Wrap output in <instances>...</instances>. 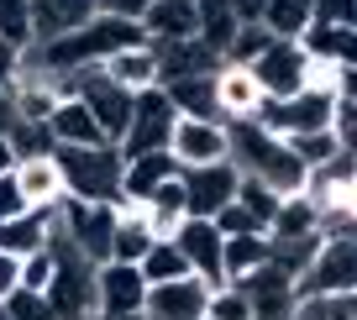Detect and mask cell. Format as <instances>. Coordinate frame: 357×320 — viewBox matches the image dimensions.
Here are the masks:
<instances>
[{"label": "cell", "instance_id": "cell-6", "mask_svg": "<svg viewBox=\"0 0 357 320\" xmlns=\"http://www.w3.org/2000/svg\"><path fill=\"white\" fill-rule=\"evenodd\" d=\"M252 79L257 89H263V100H289L300 95L305 84H310V53H305V43H273L263 47V58L252 63Z\"/></svg>", "mask_w": 357, "mask_h": 320}, {"label": "cell", "instance_id": "cell-7", "mask_svg": "<svg viewBox=\"0 0 357 320\" xmlns=\"http://www.w3.org/2000/svg\"><path fill=\"white\" fill-rule=\"evenodd\" d=\"M231 289L247 299L252 320H294V315H300V284H294L284 268H273V263H263L257 273L236 278Z\"/></svg>", "mask_w": 357, "mask_h": 320}, {"label": "cell", "instance_id": "cell-30", "mask_svg": "<svg viewBox=\"0 0 357 320\" xmlns=\"http://www.w3.org/2000/svg\"><path fill=\"white\" fill-rule=\"evenodd\" d=\"M263 263H268V236H226V247H221V273H226V284L257 273Z\"/></svg>", "mask_w": 357, "mask_h": 320}, {"label": "cell", "instance_id": "cell-45", "mask_svg": "<svg viewBox=\"0 0 357 320\" xmlns=\"http://www.w3.org/2000/svg\"><path fill=\"white\" fill-rule=\"evenodd\" d=\"M95 16H116V22H142L147 0H95Z\"/></svg>", "mask_w": 357, "mask_h": 320}, {"label": "cell", "instance_id": "cell-51", "mask_svg": "<svg viewBox=\"0 0 357 320\" xmlns=\"http://www.w3.org/2000/svg\"><path fill=\"white\" fill-rule=\"evenodd\" d=\"M16 168V147H11V137H0V174H11Z\"/></svg>", "mask_w": 357, "mask_h": 320}, {"label": "cell", "instance_id": "cell-17", "mask_svg": "<svg viewBox=\"0 0 357 320\" xmlns=\"http://www.w3.org/2000/svg\"><path fill=\"white\" fill-rule=\"evenodd\" d=\"M147 43H190L200 32V6L195 0H153L142 16Z\"/></svg>", "mask_w": 357, "mask_h": 320}, {"label": "cell", "instance_id": "cell-34", "mask_svg": "<svg viewBox=\"0 0 357 320\" xmlns=\"http://www.w3.org/2000/svg\"><path fill=\"white\" fill-rule=\"evenodd\" d=\"M236 205H242L247 215L268 231V226H273V215H279V205H284V195H273L257 174H242V184H236Z\"/></svg>", "mask_w": 357, "mask_h": 320}, {"label": "cell", "instance_id": "cell-12", "mask_svg": "<svg viewBox=\"0 0 357 320\" xmlns=\"http://www.w3.org/2000/svg\"><path fill=\"white\" fill-rule=\"evenodd\" d=\"M284 137H273L257 116H242V121H226V163L236 174H263V163L279 153Z\"/></svg>", "mask_w": 357, "mask_h": 320}, {"label": "cell", "instance_id": "cell-41", "mask_svg": "<svg viewBox=\"0 0 357 320\" xmlns=\"http://www.w3.org/2000/svg\"><path fill=\"white\" fill-rule=\"evenodd\" d=\"M215 231H221V236H268L263 226H257L252 215H247V210L236 205V199H231V205L221 210V215H215Z\"/></svg>", "mask_w": 357, "mask_h": 320}, {"label": "cell", "instance_id": "cell-35", "mask_svg": "<svg viewBox=\"0 0 357 320\" xmlns=\"http://www.w3.org/2000/svg\"><path fill=\"white\" fill-rule=\"evenodd\" d=\"M284 142L294 147V158H300V163L310 168V174H315V168H326V163H331L336 153H342L336 132H305V137H284Z\"/></svg>", "mask_w": 357, "mask_h": 320}, {"label": "cell", "instance_id": "cell-53", "mask_svg": "<svg viewBox=\"0 0 357 320\" xmlns=\"http://www.w3.org/2000/svg\"><path fill=\"white\" fill-rule=\"evenodd\" d=\"M147 6H153V0H147Z\"/></svg>", "mask_w": 357, "mask_h": 320}, {"label": "cell", "instance_id": "cell-47", "mask_svg": "<svg viewBox=\"0 0 357 320\" xmlns=\"http://www.w3.org/2000/svg\"><path fill=\"white\" fill-rule=\"evenodd\" d=\"M16 74H22V53H16L11 43H0V89H11Z\"/></svg>", "mask_w": 357, "mask_h": 320}, {"label": "cell", "instance_id": "cell-15", "mask_svg": "<svg viewBox=\"0 0 357 320\" xmlns=\"http://www.w3.org/2000/svg\"><path fill=\"white\" fill-rule=\"evenodd\" d=\"M178 174H184V168H178L174 153L132 158V163H126V174H121V205H147V199H153L163 184H174Z\"/></svg>", "mask_w": 357, "mask_h": 320}, {"label": "cell", "instance_id": "cell-36", "mask_svg": "<svg viewBox=\"0 0 357 320\" xmlns=\"http://www.w3.org/2000/svg\"><path fill=\"white\" fill-rule=\"evenodd\" d=\"M11 147H16V163H22V158H47V153H58L47 121H16V126H11Z\"/></svg>", "mask_w": 357, "mask_h": 320}, {"label": "cell", "instance_id": "cell-13", "mask_svg": "<svg viewBox=\"0 0 357 320\" xmlns=\"http://www.w3.org/2000/svg\"><path fill=\"white\" fill-rule=\"evenodd\" d=\"M174 242H178V252L190 257V268H195L211 289H231V284H226V273H221V247H226V236L215 231V221H195V215H190V221H184V231H178Z\"/></svg>", "mask_w": 357, "mask_h": 320}, {"label": "cell", "instance_id": "cell-19", "mask_svg": "<svg viewBox=\"0 0 357 320\" xmlns=\"http://www.w3.org/2000/svg\"><path fill=\"white\" fill-rule=\"evenodd\" d=\"M84 22H95V0H32L37 47L63 37V32H74V26H84Z\"/></svg>", "mask_w": 357, "mask_h": 320}, {"label": "cell", "instance_id": "cell-27", "mask_svg": "<svg viewBox=\"0 0 357 320\" xmlns=\"http://www.w3.org/2000/svg\"><path fill=\"white\" fill-rule=\"evenodd\" d=\"M257 178H263L273 195L289 199V195H305V184H310V168L294 158V147H289V142H279V153L263 163V174H257Z\"/></svg>", "mask_w": 357, "mask_h": 320}, {"label": "cell", "instance_id": "cell-8", "mask_svg": "<svg viewBox=\"0 0 357 320\" xmlns=\"http://www.w3.org/2000/svg\"><path fill=\"white\" fill-rule=\"evenodd\" d=\"M178 178H184V199H190V215H195V221H215V215L236 199V184H242V174H236L231 163L184 168Z\"/></svg>", "mask_w": 357, "mask_h": 320}, {"label": "cell", "instance_id": "cell-32", "mask_svg": "<svg viewBox=\"0 0 357 320\" xmlns=\"http://www.w3.org/2000/svg\"><path fill=\"white\" fill-rule=\"evenodd\" d=\"M137 268H142L147 289H153V284H178V278H190V273H195L190 257L178 252V242H153V252H147Z\"/></svg>", "mask_w": 357, "mask_h": 320}, {"label": "cell", "instance_id": "cell-48", "mask_svg": "<svg viewBox=\"0 0 357 320\" xmlns=\"http://www.w3.org/2000/svg\"><path fill=\"white\" fill-rule=\"evenodd\" d=\"M231 11H236V22H242V26H257V22H263V11H268V0H231Z\"/></svg>", "mask_w": 357, "mask_h": 320}, {"label": "cell", "instance_id": "cell-39", "mask_svg": "<svg viewBox=\"0 0 357 320\" xmlns=\"http://www.w3.org/2000/svg\"><path fill=\"white\" fill-rule=\"evenodd\" d=\"M53 273H58V263H53V252H32V257H22V289H32V294H47L53 289Z\"/></svg>", "mask_w": 357, "mask_h": 320}, {"label": "cell", "instance_id": "cell-40", "mask_svg": "<svg viewBox=\"0 0 357 320\" xmlns=\"http://www.w3.org/2000/svg\"><path fill=\"white\" fill-rule=\"evenodd\" d=\"M6 315L11 320H58L53 305H47V294H32V289H16V294L6 299Z\"/></svg>", "mask_w": 357, "mask_h": 320}, {"label": "cell", "instance_id": "cell-20", "mask_svg": "<svg viewBox=\"0 0 357 320\" xmlns=\"http://www.w3.org/2000/svg\"><path fill=\"white\" fill-rule=\"evenodd\" d=\"M47 132H53V147H105V132H100V121L89 116L84 100H58Z\"/></svg>", "mask_w": 357, "mask_h": 320}, {"label": "cell", "instance_id": "cell-21", "mask_svg": "<svg viewBox=\"0 0 357 320\" xmlns=\"http://www.w3.org/2000/svg\"><path fill=\"white\" fill-rule=\"evenodd\" d=\"M142 210V221H147V231L158 236V242H174L178 231H184V221H190V199H184V178H174V184H163L147 205H137Z\"/></svg>", "mask_w": 357, "mask_h": 320}, {"label": "cell", "instance_id": "cell-42", "mask_svg": "<svg viewBox=\"0 0 357 320\" xmlns=\"http://www.w3.org/2000/svg\"><path fill=\"white\" fill-rule=\"evenodd\" d=\"M205 320H252V310H247V299L236 294V289H215Z\"/></svg>", "mask_w": 357, "mask_h": 320}, {"label": "cell", "instance_id": "cell-11", "mask_svg": "<svg viewBox=\"0 0 357 320\" xmlns=\"http://www.w3.org/2000/svg\"><path fill=\"white\" fill-rule=\"evenodd\" d=\"M153 53H158V84L211 79V74H221V68H226V58L211 53L200 37H190V43H153Z\"/></svg>", "mask_w": 357, "mask_h": 320}, {"label": "cell", "instance_id": "cell-10", "mask_svg": "<svg viewBox=\"0 0 357 320\" xmlns=\"http://www.w3.org/2000/svg\"><path fill=\"white\" fill-rule=\"evenodd\" d=\"M147 305V278L132 263H105L100 268V320H142Z\"/></svg>", "mask_w": 357, "mask_h": 320}, {"label": "cell", "instance_id": "cell-31", "mask_svg": "<svg viewBox=\"0 0 357 320\" xmlns=\"http://www.w3.org/2000/svg\"><path fill=\"white\" fill-rule=\"evenodd\" d=\"M326 236H268V263L284 268V273L300 284V273L315 263V252H321Z\"/></svg>", "mask_w": 357, "mask_h": 320}, {"label": "cell", "instance_id": "cell-33", "mask_svg": "<svg viewBox=\"0 0 357 320\" xmlns=\"http://www.w3.org/2000/svg\"><path fill=\"white\" fill-rule=\"evenodd\" d=\"M0 43H11L16 53H32V47H37L32 0H0Z\"/></svg>", "mask_w": 357, "mask_h": 320}, {"label": "cell", "instance_id": "cell-37", "mask_svg": "<svg viewBox=\"0 0 357 320\" xmlns=\"http://www.w3.org/2000/svg\"><path fill=\"white\" fill-rule=\"evenodd\" d=\"M273 43V32H268L263 22L257 26H242V32H236V43L226 47V63H236V68H252L257 58H263V47Z\"/></svg>", "mask_w": 357, "mask_h": 320}, {"label": "cell", "instance_id": "cell-52", "mask_svg": "<svg viewBox=\"0 0 357 320\" xmlns=\"http://www.w3.org/2000/svg\"><path fill=\"white\" fill-rule=\"evenodd\" d=\"M0 320H11V315H6V305H0Z\"/></svg>", "mask_w": 357, "mask_h": 320}, {"label": "cell", "instance_id": "cell-2", "mask_svg": "<svg viewBox=\"0 0 357 320\" xmlns=\"http://www.w3.org/2000/svg\"><path fill=\"white\" fill-rule=\"evenodd\" d=\"M53 226L89 257L95 268L111 263V242H116V226H121V205H89V199H68L53 210Z\"/></svg>", "mask_w": 357, "mask_h": 320}, {"label": "cell", "instance_id": "cell-46", "mask_svg": "<svg viewBox=\"0 0 357 320\" xmlns=\"http://www.w3.org/2000/svg\"><path fill=\"white\" fill-rule=\"evenodd\" d=\"M16 289H22V257H6V252H0V305H6Z\"/></svg>", "mask_w": 357, "mask_h": 320}, {"label": "cell", "instance_id": "cell-49", "mask_svg": "<svg viewBox=\"0 0 357 320\" xmlns=\"http://www.w3.org/2000/svg\"><path fill=\"white\" fill-rule=\"evenodd\" d=\"M16 126V105H11V89H0V137H11Z\"/></svg>", "mask_w": 357, "mask_h": 320}, {"label": "cell", "instance_id": "cell-28", "mask_svg": "<svg viewBox=\"0 0 357 320\" xmlns=\"http://www.w3.org/2000/svg\"><path fill=\"white\" fill-rule=\"evenodd\" d=\"M310 11H315V0H268L263 26L279 37V43H300V37L310 32Z\"/></svg>", "mask_w": 357, "mask_h": 320}, {"label": "cell", "instance_id": "cell-1", "mask_svg": "<svg viewBox=\"0 0 357 320\" xmlns=\"http://www.w3.org/2000/svg\"><path fill=\"white\" fill-rule=\"evenodd\" d=\"M58 168H63L68 199H89V205H121V174L126 158L116 142L105 147H58Z\"/></svg>", "mask_w": 357, "mask_h": 320}, {"label": "cell", "instance_id": "cell-23", "mask_svg": "<svg viewBox=\"0 0 357 320\" xmlns=\"http://www.w3.org/2000/svg\"><path fill=\"white\" fill-rule=\"evenodd\" d=\"M215 95H221V116L226 121L257 116V105H263V89H257L252 68H236V63H226L221 74H215Z\"/></svg>", "mask_w": 357, "mask_h": 320}, {"label": "cell", "instance_id": "cell-43", "mask_svg": "<svg viewBox=\"0 0 357 320\" xmlns=\"http://www.w3.org/2000/svg\"><path fill=\"white\" fill-rule=\"evenodd\" d=\"M26 195H22V184H16V168L11 174H0V221H16V215H26Z\"/></svg>", "mask_w": 357, "mask_h": 320}, {"label": "cell", "instance_id": "cell-50", "mask_svg": "<svg viewBox=\"0 0 357 320\" xmlns=\"http://www.w3.org/2000/svg\"><path fill=\"white\" fill-rule=\"evenodd\" d=\"M336 100H352V105H357V68H347V74H342V84H336Z\"/></svg>", "mask_w": 357, "mask_h": 320}, {"label": "cell", "instance_id": "cell-4", "mask_svg": "<svg viewBox=\"0 0 357 320\" xmlns=\"http://www.w3.org/2000/svg\"><path fill=\"white\" fill-rule=\"evenodd\" d=\"M257 121L273 137H305V132H331L336 121V95L331 89H300L289 100H263Z\"/></svg>", "mask_w": 357, "mask_h": 320}, {"label": "cell", "instance_id": "cell-44", "mask_svg": "<svg viewBox=\"0 0 357 320\" xmlns=\"http://www.w3.org/2000/svg\"><path fill=\"white\" fill-rule=\"evenodd\" d=\"M336 142L347 147V153H357V105L352 100H336V121H331Z\"/></svg>", "mask_w": 357, "mask_h": 320}, {"label": "cell", "instance_id": "cell-5", "mask_svg": "<svg viewBox=\"0 0 357 320\" xmlns=\"http://www.w3.org/2000/svg\"><path fill=\"white\" fill-rule=\"evenodd\" d=\"M357 294V247L347 236H326L315 263L300 273V299H347Z\"/></svg>", "mask_w": 357, "mask_h": 320}, {"label": "cell", "instance_id": "cell-24", "mask_svg": "<svg viewBox=\"0 0 357 320\" xmlns=\"http://www.w3.org/2000/svg\"><path fill=\"white\" fill-rule=\"evenodd\" d=\"M111 84H121V89H132V95H142V89H153L158 84V53H153V43L147 47H126V53H116L111 63L100 68Z\"/></svg>", "mask_w": 357, "mask_h": 320}, {"label": "cell", "instance_id": "cell-14", "mask_svg": "<svg viewBox=\"0 0 357 320\" xmlns=\"http://www.w3.org/2000/svg\"><path fill=\"white\" fill-rule=\"evenodd\" d=\"M178 168H211L226 163V126L221 121H178L174 126V147Z\"/></svg>", "mask_w": 357, "mask_h": 320}, {"label": "cell", "instance_id": "cell-22", "mask_svg": "<svg viewBox=\"0 0 357 320\" xmlns=\"http://www.w3.org/2000/svg\"><path fill=\"white\" fill-rule=\"evenodd\" d=\"M53 236V210H26L16 221H0V252L6 257H32Z\"/></svg>", "mask_w": 357, "mask_h": 320}, {"label": "cell", "instance_id": "cell-3", "mask_svg": "<svg viewBox=\"0 0 357 320\" xmlns=\"http://www.w3.org/2000/svg\"><path fill=\"white\" fill-rule=\"evenodd\" d=\"M174 126H178V111L168 105L163 84L142 89L132 105V126H126V137L116 147H121V158L132 163V158H147V153H168L174 147Z\"/></svg>", "mask_w": 357, "mask_h": 320}, {"label": "cell", "instance_id": "cell-26", "mask_svg": "<svg viewBox=\"0 0 357 320\" xmlns=\"http://www.w3.org/2000/svg\"><path fill=\"white\" fill-rule=\"evenodd\" d=\"M153 242L158 236L147 231V221H142V210L137 205H121V226H116V242H111V263H142L147 252H153Z\"/></svg>", "mask_w": 357, "mask_h": 320}, {"label": "cell", "instance_id": "cell-29", "mask_svg": "<svg viewBox=\"0 0 357 320\" xmlns=\"http://www.w3.org/2000/svg\"><path fill=\"white\" fill-rule=\"evenodd\" d=\"M268 236H326L315 199L310 195H289L279 205V215H273V226H268Z\"/></svg>", "mask_w": 357, "mask_h": 320}, {"label": "cell", "instance_id": "cell-16", "mask_svg": "<svg viewBox=\"0 0 357 320\" xmlns=\"http://www.w3.org/2000/svg\"><path fill=\"white\" fill-rule=\"evenodd\" d=\"M16 184H22V195H26V205L32 210H58L63 205V168H58V153H47V158H22L16 163Z\"/></svg>", "mask_w": 357, "mask_h": 320}, {"label": "cell", "instance_id": "cell-9", "mask_svg": "<svg viewBox=\"0 0 357 320\" xmlns=\"http://www.w3.org/2000/svg\"><path fill=\"white\" fill-rule=\"evenodd\" d=\"M211 294L215 289L200 273L178 278V284H153L147 289V305H142V320H205Z\"/></svg>", "mask_w": 357, "mask_h": 320}, {"label": "cell", "instance_id": "cell-38", "mask_svg": "<svg viewBox=\"0 0 357 320\" xmlns=\"http://www.w3.org/2000/svg\"><path fill=\"white\" fill-rule=\"evenodd\" d=\"M310 26H331V32H357V0H315Z\"/></svg>", "mask_w": 357, "mask_h": 320}, {"label": "cell", "instance_id": "cell-25", "mask_svg": "<svg viewBox=\"0 0 357 320\" xmlns=\"http://www.w3.org/2000/svg\"><path fill=\"white\" fill-rule=\"evenodd\" d=\"M200 6V43L211 47V53H221L226 58V47L236 43V32H242V22H236V11H231V0H195Z\"/></svg>", "mask_w": 357, "mask_h": 320}, {"label": "cell", "instance_id": "cell-18", "mask_svg": "<svg viewBox=\"0 0 357 320\" xmlns=\"http://www.w3.org/2000/svg\"><path fill=\"white\" fill-rule=\"evenodd\" d=\"M168 105L178 111V121H221V95H215V74L211 79H178V84H163Z\"/></svg>", "mask_w": 357, "mask_h": 320}]
</instances>
